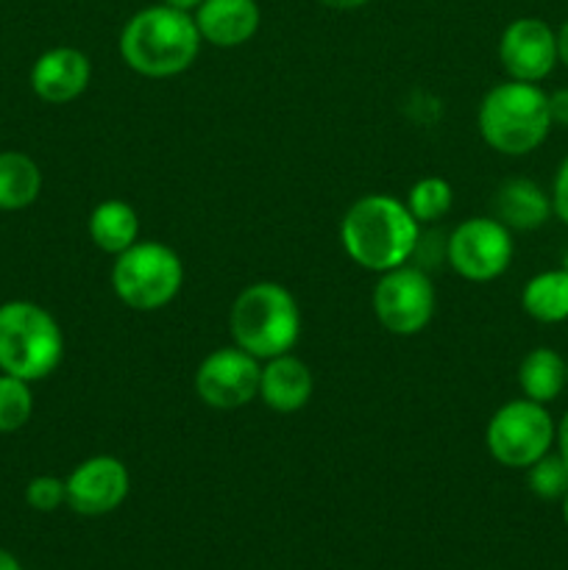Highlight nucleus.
<instances>
[{
  "mask_svg": "<svg viewBox=\"0 0 568 570\" xmlns=\"http://www.w3.org/2000/svg\"><path fill=\"white\" fill-rule=\"evenodd\" d=\"M340 243L351 262L373 273H388L410 262L421 243V223L407 204L390 195H365L354 200L340 223Z\"/></svg>",
  "mask_w": 568,
  "mask_h": 570,
  "instance_id": "f257e3e1",
  "label": "nucleus"
},
{
  "mask_svg": "<svg viewBox=\"0 0 568 570\" xmlns=\"http://www.w3.org/2000/svg\"><path fill=\"white\" fill-rule=\"evenodd\" d=\"M200 42L204 39L189 11L159 3L139 9L123 26L120 56L139 76L170 78L198 59Z\"/></svg>",
  "mask_w": 568,
  "mask_h": 570,
  "instance_id": "f03ea898",
  "label": "nucleus"
},
{
  "mask_svg": "<svg viewBox=\"0 0 568 570\" xmlns=\"http://www.w3.org/2000/svg\"><path fill=\"white\" fill-rule=\"evenodd\" d=\"M479 134L505 156H527L543 145L551 131L549 95L538 83H496L479 104Z\"/></svg>",
  "mask_w": 568,
  "mask_h": 570,
  "instance_id": "7ed1b4c3",
  "label": "nucleus"
},
{
  "mask_svg": "<svg viewBox=\"0 0 568 570\" xmlns=\"http://www.w3.org/2000/svg\"><path fill=\"white\" fill-rule=\"evenodd\" d=\"M234 345L256 360L290 354L301 337V309L276 282H256L234 298L228 315Z\"/></svg>",
  "mask_w": 568,
  "mask_h": 570,
  "instance_id": "20e7f679",
  "label": "nucleus"
},
{
  "mask_svg": "<svg viewBox=\"0 0 568 570\" xmlns=\"http://www.w3.org/2000/svg\"><path fill=\"white\" fill-rule=\"evenodd\" d=\"M65 356V337L48 309L33 301L0 304V371L22 382L48 379Z\"/></svg>",
  "mask_w": 568,
  "mask_h": 570,
  "instance_id": "39448f33",
  "label": "nucleus"
},
{
  "mask_svg": "<svg viewBox=\"0 0 568 570\" xmlns=\"http://www.w3.org/2000/svg\"><path fill=\"white\" fill-rule=\"evenodd\" d=\"M184 284V265L165 243H134L115 256L111 287L117 298L137 312H156L170 304Z\"/></svg>",
  "mask_w": 568,
  "mask_h": 570,
  "instance_id": "423d86ee",
  "label": "nucleus"
},
{
  "mask_svg": "<svg viewBox=\"0 0 568 570\" xmlns=\"http://www.w3.org/2000/svg\"><path fill=\"white\" fill-rule=\"evenodd\" d=\"M555 421L546 404L529 399L507 401L493 412L484 429V443L499 465L527 471L532 462L549 454L555 443Z\"/></svg>",
  "mask_w": 568,
  "mask_h": 570,
  "instance_id": "0eeeda50",
  "label": "nucleus"
},
{
  "mask_svg": "<svg viewBox=\"0 0 568 570\" xmlns=\"http://www.w3.org/2000/svg\"><path fill=\"white\" fill-rule=\"evenodd\" d=\"M373 312L390 334L410 337L423 332L434 315V287L418 267H393L373 287Z\"/></svg>",
  "mask_w": 568,
  "mask_h": 570,
  "instance_id": "6e6552de",
  "label": "nucleus"
},
{
  "mask_svg": "<svg viewBox=\"0 0 568 570\" xmlns=\"http://www.w3.org/2000/svg\"><path fill=\"white\" fill-rule=\"evenodd\" d=\"M445 256L457 276L468 282H493L510 267V228L496 217H471L451 232Z\"/></svg>",
  "mask_w": 568,
  "mask_h": 570,
  "instance_id": "1a4fd4ad",
  "label": "nucleus"
},
{
  "mask_svg": "<svg viewBox=\"0 0 568 570\" xmlns=\"http://www.w3.org/2000/svg\"><path fill=\"white\" fill-rule=\"evenodd\" d=\"M262 365L239 345L217 348L195 371V393L212 410H239L259 395Z\"/></svg>",
  "mask_w": 568,
  "mask_h": 570,
  "instance_id": "9d476101",
  "label": "nucleus"
},
{
  "mask_svg": "<svg viewBox=\"0 0 568 570\" xmlns=\"http://www.w3.org/2000/svg\"><path fill=\"white\" fill-rule=\"evenodd\" d=\"M499 61L512 81H543L560 61L557 31L538 17H518L501 31Z\"/></svg>",
  "mask_w": 568,
  "mask_h": 570,
  "instance_id": "9b49d317",
  "label": "nucleus"
},
{
  "mask_svg": "<svg viewBox=\"0 0 568 570\" xmlns=\"http://www.w3.org/2000/svg\"><path fill=\"white\" fill-rule=\"evenodd\" d=\"M67 484V507L84 518H100L115 512L126 501L128 471L117 456L100 454L84 460L70 476Z\"/></svg>",
  "mask_w": 568,
  "mask_h": 570,
  "instance_id": "f8f14e48",
  "label": "nucleus"
},
{
  "mask_svg": "<svg viewBox=\"0 0 568 570\" xmlns=\"http://www.w3.org/2000/svg\"><path fill=\"white\" fill-rule=\"evenodd\" d=\"M92 78V65L76 48H50L33 61L31 89L45 104H70Z\"/></svg>",
  "mask_w": 568,
  "mask_h": 570,
  "instance_id": "ddd939ff",
  "label": "nucleus"
},
{
  "mask_svg": "<svg viewBox=\"0 0 568 570\" xmlns=\"http://www.w3.org/2000/svg\"><path fill=\"white\" fill-rule=\"evenodd\" d=\"M193 17L200 39L215 48H239L254 39L262 22L256 0H204Z\"/></svg>",
  "mask_w": 568,
  "mask_h": 570,
  "instance_id": "4468645a",
  "label": "nucleus"
},
{
  "mask_svg": "<svg viewBox=\"0 0 568 570\" xmlns=\"http://www.w3.org/2000/svg\"><path fill=\"white\" fill-rule=\"evenodd\" d=\"M259 395L273 412H298L312 399V371L293 354L265 360L259 379Z\"/></svg>",
  "mask_w": 568,
  "mask_h": 570,
  "instance_id": "2eb2a0df",
  "label": "nucleus"
},
{
  "mask_svg": "<svg viewBox=\"0 0 568 570\" xmlns=\"http://www.w3.org/2000/svg\"><path fill=\"white\" fill-rule=\"evenodd\" d=\"M496 220L512 232H532L551 217V198L529 178H510L493 198Z\"/></svg>",
  "mask_w": 568,
  "mask_h": 570,
  "instance_id": "dca6fc26",
  "label": "nucleus"
},
{
  "mask_svg": "<svg viewBox=\"0 0 568 570\" xmlns=\"http://www.w3.org/2000/svg\"><path fill=\"white\" fill-rule=\"evenodd\" d=\"M89 237L98 245L104 254H123V250L131 248L139 237V217L134 212V206H128L126 200H104L92 209L89 215Z\"/></svg>",
  "mask_w": 568,
  "mask_h": 570,
  "instance_id": "f3484780",
  "label": "nucleus"
},
{
  "mask_svg": "<svg viewBox=\"0 0 568 570\" xmlns=\"http://www.w3.org/2000/svg\"><path fill=\"white\" fill-rule=\"evenodd\" d=\"M568 384V365L557 351L535 348L529 351L518 367V387L523 399L538 401V404H551L562 387Z\"/></svg>",
  "mask_w": 568,
  "mask_h": 570,
  "instance_id": "a211bd4d",
  "label": "nucleus"
},
{
  "mask_svg": "<svg viewBox=\"0 0 568 570\" xmlns=\"http://www.w3.org/2000/svg\"><path fill=\"white\" fill-rule=\"evenodd\" d=\"M42 189V173L31 156L20 150L0 154V209L17 212L31 206Z\"/></svg>",
  "mask_w": 568,
  "mask_h": 570,
  "instance_id": "6ab92c4d",
  "label": "nucleus"
},
{
  "mask_svg": "<svg viewBox=\"0 0 568 570\" xmlns=\"http://www.w3.org/2000/svg\"><path fill=\"white\" fill-rule=\"evenodd\" d=\"M521 306L538 323L568 321V267L543 271L529 278L521 293Z\"/></svg>",
  "mask_w": 568,
  "mask_h": 570,
  "instance_id": "aec40b11",
  "label": "nucleus"
},
{
  "mask_svg": "<svg viewBox=\"0 0 568 570\" xmlns=\"http://www.w3.org/2000/svg\"><path fill=\"white\" fill-rule=\"evenodd\" d=\"M451 204H454V189L440 176L421 178L407 195V209L418 223H438L440 217L449 215Z\"/></svg>",
  "mask_w": 568,
  "mask_h": 570,
  "instance_id": "412c9836",
  "label": "nucleus"
},
{
  "mask_svg": "<svg viewBox=\"0 0 568 570\" xmlns=\"http://www.w3.org/2000/svg\"><path fill=\"white\" fill-rule=\"evenodd\" d=\"M33 395L28 382L0 373V434L17 432L31 421Z\"/></svg>",
  "mask_w": 568,
  "mask_h": 570,
  "instance_id": "4be33fe9",
  "label": "nucleus"
},
{
  "mask_svg": "<svg viewBox=\"0 0 568 570\" xmlns=\"http://www.w3.org/2000/svg\"><path fill=\"white\" fill-rule=\"evenodd\" d=\"M527 488L538 499L557 501L568 493V462L560 454H543L527 468Z\"/></svg>",
  "mask_w": 568,
  "mask_h": 570,
  "instance_id": "5701e85b",
  "label": "nucleus"
},
{
  "mask_svg": "<svg viewBox=\"0 0 568 570\" xmlns=\"http://www.w3.org/2000/svg\"><path fill=\"white\" fill-rule=\"evenodd\" d=\"M26 501L37 512H56L67 504V484L59 476H37L28 482Z\"/></svg>",
  "mask_w": 568,
  "mask_h": 570,
  "instance_id": "b1692460",
  "label": "nucleus"
},
{
  "mask_svg": "<svg viewBox=\"0 0 568 570\" xmlns=\"http://www.w3.org/2000/svg\"><path fill=\"white\" fill-rule=\"evenodd\" d=\"M551 209L568 226V156L562 159V165L557 167L555 187H551Z\"/></svg>",
  "mask_w": 568,
  "mask_h": 570,
  "instance_id": "393cba45",
  "label": "nucleus"
},
{
  "mask_svg": "<svg viewBox=\"0 0 568 570\" xmlns=\"http://www.w3.org/2000/svg\"><path fill=\"white\" fill-rule=\"evenodd\" d=\"M549 115L551 126L568 128V87L555 89V92L549 95Z\"/></svg>",
  "mask_w": 568,
  "mask_h": 570,
  "instance_id": "a878e982",
  "label": "nucleus"
},
{
  "mask_svg": "<svg viewBox=\"0 0 568 570\" xmlns=\"http://www.w3.org/2000/svg\"><path fill=\"white\" fill-rule=\"evenodd\" d=\"M555 440H557V454H560L562 460L568 462V412H566V415H562L560 426H557Z\"/></svg>",
  "mask_w": 568,
  "mask_h": 570,
  "instance_id": "bb28decb",
  "label": "nucleus"
},
{
  "mask_svg": "<svg viewBox=\"0 0 568 570\" xmlns=\"http://www.w3.org/2000/svg\"><path fill=\"white\" fill-rule=\"evenodd\" d=\"M557 56H560L562 67L568 70V20L562 22L560 31H557Z\"/></svg>",
  "mask_w": 568,
  "mask_h": 570,
  "instance_id": "cd10ccee",
  "label": "nucleus"
},
{
  "mask_svg": "<svg viewBox=\"0 0 568 570\" xmlns=\"http://www.w3.org/2000/svg\"><path fill=\"white\" fill-rule=\"evenodd\" d=\"M317 3H323L326 9H334V11H351V9H360V6L371 3V0H317Z\"/></svg>",
  "mask_w": 568,
  "mask_h": 570,
  "instance_id": "c85d7f7f",
  "label": "nucleus"
},
{
  "mask_svg": "<svg viewBox=\"0 0 568 570\" xmlns=\"http://www.w3.org/2000/svg\"><path fill=\"white\" fill-rule=\"evenodd\" d=\"M161 3L173 6V9H178V11H189V14H193V11L198 9V6L204 3V0H161Z\"/></svg>",
  "mask_w": 568,
  "mask_h": 570,
  "instance_id": "c756f323",
  "label": "nucleus"
},
{
  "mask_svg": "<svg viewBox=\"0 0 568 570\" xmlns=\"http://www.w3.org/2000/svg\"><path fill=\"white\" fill-rule=\"evenodd\" d=\"M0 570H22V568H20V562L9 554V551L0 549Z\"/></svg>",
  "mask_w": 568,
  "mask_h": 570,
  "instance_id": "7c9ffc66",
  "label": "nucleus"
},
{
  "mask_svg": "<svg viewBox=\"0 0 568 570\" xmlns=\"http://www.w3.org/2000/svg\"><path fill=\"white\" fill-rule=\"evenodd\" d=\"M562 518H566V527H568V493L562 495Z\"/></svg>",
  "mask_w": 568,
  "mask_h": 570,
  "instance_id": "2f4dec72",
  "label": "nucleus"
},
{
  "mask_svg": "<svg viewBox=\"0 0 568 570\" xmlns=\"http://www.w3.org/2000/svg\"><path fill=\"white\" fill-rule=\"evenodd\" d=\"M566 365H568V362H566Z\"/></svg>",
  "mask_w": 568,
  "mask_h": 570,
  "instance_id": "473e14b6",
  "label": "nucleus"
}]
</instances>
